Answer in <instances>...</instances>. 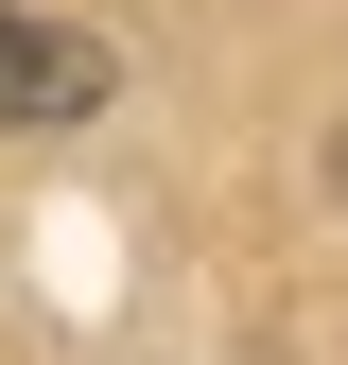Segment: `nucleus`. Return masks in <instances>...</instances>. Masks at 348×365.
I'll return each mask as SVG.
<instances>
[{
    "label": "nucleus",
    "instance_id": "f257e3e1",
    "mask_svg": "<svg viewBox=\"0 0 348 365\" xmlns=\"http://www.w3.org/2000/svg\"><path fill=\"white\" fill-rule=\"evenodd\" d=\"M87 105H105V35L0 0V140H18V122H87Z\"/></svg>",
    "mask_w": 348,
    "mask_h": 365
},
{
    "label": "nucleus",
    "instance_id": "f03ea898",
    "mask_svg": "<svg viewBox=\"0 0 348 365\" xmlns=\"http://www.w3.org/2000/svg\"><path fill=\"white\" fill-rule=\"evenodd\" d=\"M331 192H348V140H331Z\"/></svg>",
    "mask_w": 348,
    "mask_h": 365
}]
</instances>
